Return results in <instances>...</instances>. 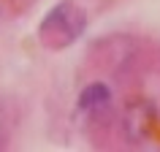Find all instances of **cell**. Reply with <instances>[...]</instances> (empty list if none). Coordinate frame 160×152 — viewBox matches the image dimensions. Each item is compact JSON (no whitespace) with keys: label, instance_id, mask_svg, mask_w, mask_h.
<instances>
[{"label":"cell","instance_id":"obj_2","mask_svg":"<svg viewBox=\"0 0 160 152\" xmlns=\"http://www.w3.org/2000/svg\"><path fill=\"white\" fill-rule=\"evenodd\" d=\"M158 125V109L155 103L147 101V98H136L125 106V114H122V133L130 144H141L152 136Z\"/></svg>","mask_w":160,"mask_h":152},{"label":"cell","instance_id":"obj_1","mask_svg":"<svg viewBox=\"0 0 160 152\" xmlns=\"http://www.w3.org/2000/svg\"><path fill=\"white\" fill-rule=\"evenodd\" d=\"M87 27V17L71 0H62L43 17L41 27H38V38L46 49H65L73 41H79V35Z\"/></svg>","mask_w":160,"mask_h":152},{"label":"cell","instance_id":"obj_3","mask_svg":"<svg viewBox=\"0 0 160 152\" xmlns=\"http://www.w3.org/2000/svg\"><path fill=\"white\" fill-rule=\"evenodd\" d=\"M109 103H111V93H109V87L101 84V82L87 84L84 90H82V95H79V109H82V111H90V114L103 111Z\"/></svg>","mask_w":160,"mask_h":152}]
</instances>
